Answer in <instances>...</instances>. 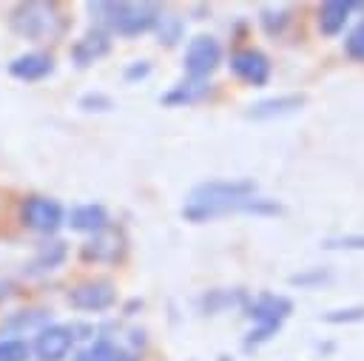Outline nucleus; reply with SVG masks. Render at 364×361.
<instances>
[{
	"instance_id": "obj_24",
	"label": "nucleus",
	"mask_w": 364,
	"mask_h": 361,
	"mask_svg": "<svg viewBox=\"0 0 364 361\" xmlns=\"http://www.w3.org/2000/svg\"><path fill=\"white\" fill-rule=\"evenodd\" d=\"M324 279H330L327 270H307V273H296V276H290V284L307 287V284H316V281H324Z\"/></svg>"
},
{
	"instance_id": "obj_13",
	"label": "nucleus",
	"mask_w": 364,
	"mask_h": 361,
	"mask_svg": "<svg viewBox=\"0 0 364 361\" xmlns=\"http://www.w3.org/2000/svg\"><path fill=\"white\" fill-rule=\"evenodd\" d=\"M108 48H111L108 34H102V31H88L82 40H77V45L71 48V57H74V63H77L80 68H85V65H91L94 60H100L102 54H108Z\"/></svg>"
},
{
	"instance_id": "obj_11",
	"label": "nucleus",
	"mask_w": 364,
	"mask_h": 361,
	"mask_svg": "<svg viewBox=\"0 0 364 361\" xmlns=\"http://www.w3.org/2000/svg\"><path fill=\"white\" fill-rule=\"evenodd\" d=\"M304 105V94H279L270 99H259L250 105L247 117L250 119H273V117H287Z\"/></svg>"
},
{
	"instance_id": "obj_4",
	"label": "nucleus",
	"mask_w": 364,
	"mask_h": 361,
	"mask_svg": "<svg viewBox=\"0 0 364 361\" xmlns=\"http://www.w3.org/2000/svg\"><path fill=\"white\" fill-rule=\"evenodd\" d=\"M222 63V45L208 37L199 34L188 43L185 48V71L191 74V80H208V74H213Z\"/></svg>"
},
{
	"instance_id": "obj_14",
	"label": "nucleus",
	"mask_w": 364,
	"mask_h": 361,
	"mask_svg": "<svg viewBox=\"0 0 364 361\" xmlns=\"http://www.w3.org/2000/svg\"><path fill=\"white\" fill-rule=\"evenodd\" d=\"M9 71H11L14 77H20V80H43L46 74L54 71V60H51L48 54H43V51H31V54L17 57V60L9 65Z\"/></svg>"
},
{
	"instance_id": "obj_8",
	"label": "nucleus",
	"mask_w": 364,
	"mask_h": 361,
	"mask_svg": "<svg viewBox=\"0 0 364 361\" xmlns=\"http://www.w3.org/2000/svg\"><path fill=\"white\" fill-rule=\"evenodd\" d=\"M230 71L239 80H245L247 85L259 88V85H267V80H270V60L259 48H242L230 57Z\"/></svg>"
},
{
	"instance_id": "obj_18",
	"label": "nucleus",
	"mask_w": 364,
	"mask_h": 361,
	"mask_svg": "<svg viewBox=\"0 0 364 361\" xmlns=\"http://www.w3.org/2000/svg\"><path fill=\"white\" fill-rule=\"evenodd\" d=\"M321 247H327V250H364V233L333 236V239H324Z\"/></svg>"
},
{
	"instance_id": "obj_2",
	"label": "nucleus",
	"mask_w": 364,
	"mask_h": 361,
	"mask_svg": "<svg viewBox=\"0 0 364 361\" xmlns=\"http://www.w3.org/2000/svg\"><path fill=\"white\" fill-rule=\"evenodd\" d=\"M88 11L100 23H108L117 34H142L154 28L162 17L156 3H88Z\"/></svg>"
},
{
	"instance_id": "obj_5",
	"label": "nucleus",
	"mask_w": 364,
	"mask_h": 361,
	"mask_svg": "<svg viewBox=\"0 0 364 361\" xmlns=\"http://www.w3.org/2000/svg\"><path fill=\"white\" fill-rule=\"evenodd\" d=\"M117 301V290L111 281L105 279H94V281H82L68 293V304L77 310H108Z\"/></svg>"
},
{
	"instance_id": "obj_19",
	"label": "nucleus",
	"mask_w": 364,
	"mask_h": 361,
	"mask_svg": "<svg viewBox=\"0 0 364 361\" xmlns=\"http://www.w3.org/2000/svg\"><path fill=\"white\" fill-rule=\"evenodd\" d=\"M321 321L327 324H355L364 321V307H344V310H330L321 316Z\"/></svg>"
},
{
	"instance_id": "obj_10",
	"label": "nucleus",
	"mask_w": 364,
	"mask_h": 361,
	"mask_svg": "<svg viewBox=\"0 0 364 361\" xmlns=\"http://www.w3.org/2000/svg\"><path fill=\"white\" fill-rule=\"evenodd\" d=\"M71 344H74V333L63 324H51L46 330H40V335L34 341V350L43 361H63L68 355Z\"/></svg>"
},
{
	"instance_id": "obj_6",
	"label": "nucleus",
	"mask_w": 364,
	"mask_h": 361,
	"mask_svg": "<svg viewBox=\"0 0 364 361\" xmlns=\"http://www.w3.org/2000/svg\"><path fill=\"white\" fill-rule=\"evenodd\" d=\"M293 313V301L279 293H262L253 301H247V316L262 327H282V321Z\"/></svg>"
},
{
	"instance_id": "obj_21",
	"label": "nucleus",
	"mask_w": 364,
	"mask_h": 361,
	"mask_svg": "<svg viewBox=\"0 0 364 361\" xmlns=\"http://www.w3.org/2000/svg\"><path fill=\"white\" fill-rule=\"evenodd\" d=\"M26 358H28L26 341H17V338L0 341V361H26Z\"/></svg>"
},
{
	"instance_id": "obj_26",
	"label": "nucleus",
	"mask_w": 364,
	"mask_h": 361,
	"mask_svg": "<svg viewBox=\"0 0 364 361\" xmlns=\"http://www.w3.org/2000/svg\"><path fill=\"white\" fill-rule=\"evenodd\" d=\"M3 293H6V287H3V284H0V298H3Z\"/></svg>"
},
{
	"instance_id": "obj_23",
	"label": "nucleus",
	"mask_w": 364,
	"mask_h": 361,
	"mask_svg": "<svg viewBox=\"0 0 364 361\" xmlns=\"http://www.w3.org/2000/svg\"><path fill=\"white\" fill-rule=\"evenodd\" d=\"M279 330L276 327H262V324H256L247 335H245V350H256L259 344H264V341H270L273 335H276Z\"/></svg>"
},
{
	"instance_id": "obj_9",
	"label": "nucleus",
	"mask_w": 364,
	"mask_h": 361,
	"mask_svg": "<svg viewBox=\"0 0 364 361\" xmlns=\"http://www.w3.org/2000/svg\"><path fill=\"white\" fill-rule=\"evenodd\" d=\"M125 253V236L117 227H102L100 233H94V239L88 244H82V259L85 262H117Z\"/></svg>"
},
{
	"instance_id": "obj_17",
	"label": "nucleus",
	"mask_w": 364,
	"mask_h": 361,
	"mask_svg": "<svg viewBox=\"0 0 364 361\" xmlns=\"http://www.w3.org/2000/svg\"><path fill=\"white\" fill-rule=\"evenodd\" d=\"M74 361H128L122 350H117L111 341H97L91 350H85L82 355H77Z\"/></svg>"
},
{
	"instance_id": "obj_12",
	"label": "nucleus",
	"mask_w": 364,
	"mask_h": 361,
	"mask_svg": "<svg viewBox=\"0 0 364 361\" xmlns=\"http://www.w3.org/2000/svg\"><path fill=\"white\" fill-rule=\"evenodd\" d=\"M353 9H364V3H341V0H327L318 9V28L324 34H338L344 28V23L350 20Z\"/></svg>"
},
{
	"instance_id": "obj_16",
	"label": "nucleus",
	"mask_w": 364,
	"mask_h": 361,
	"mask_svg": "<svg viewBox=\"0 0 364 361\" xmlns=\"http://www.w3.org/2000/svg\"><path fill=\"white\" fill-rule=\"evenodd\" d=\"M68 225L74 230H88V233H100L102 227H108V213L102 205H80L71 210Z\"/></svg>"
},
{
	"instance_id": "obj_20",
	"label": "nucleus",
	"mask_w": 364,
	"mask_h": 361,
	"mask_svg": "<svg viewBox=\"0 0 364 361\" xmlns=\"http://www.w3.org/2000/svg\"><path fill=\"white\" fill-rule=\"evenodd\" d=\"M290 23V14L287 11H273V9H262V26H264V31L267 34H279L284 26Z\"/></svg>"
},
{
	"instance_id": "obj_25",
	"label": "nucleus",
	"mask_w": 364,
	"mask_h": 361,
	"mask_svg": "<svg viewBox=\"0 0 364 361\" xmlns=\"http://www.w3.org/2000/svg\"><path fill=\"white\" fill-rule=\"evenodd\" d=\"M136 74H139V77H142V74H148V65L142 63V65H134V68L128 71V77H136Z\"/></svg>"
},
{
	"instance_id": "obj_1",
	"label": "nucleus",
	"mask_w": 364,
	"mask_h": 361,
	"mask_svg": "<svg viewBox=\"0 0 364 361\" xmlns=\"http://www.w3.org/2000/svg\"><path fill=\"white\" fill-rule=\"evenodd\" d=\"M228 213H256V216H273L282 213V205L276 199L259 196L256 185L250 179H210L191 190L188 202L182 205V216L188 222H208Z\"/></svg>"
},
{
	"instance_id": "obj_3",
	"label": "nucleus",
	"mask_w": 364,
	"mask_h": 361,
	"mask_svg": "<svg viewBox=\"0 0 364 361\" xmlns=\"http://www.w3.org/2000/svg\"><path fill=\"white\" fill-rule=\"evenodd\" d=\"M11 28L23 37H51L60 31V14L51 3H20L11 11Z\"/></svg>"
},
{
	"instance_id": "obj_22",
	"label": "nucleus",
	"mask_w": 364,
	"mask_h": 361,
	"mask_svg": "<svg viewBox=\"0 0 364 361\" xmlns=\"http://www.w3.org/2000/svg\"><path fill=\"white\" fill-rule=\"evenodd\" d=\"M344 48H347V54H350L353 60H361V63H364V23H358V26L347 34Z\"/></svg>"
},
{
	"instance_id": "obj_7",
	"label": "nucleus",
	"mask_w": 364,
	"mask_h": 361,
	"mask_svg": "<svg viewBox=\"0 0 364 361\" xmlns=\"http://www.w3.org/2000/svg\"><path fill=\"white\" fill-rule=\"evenodd\" d=\"M20 216H23V222H26L31 230H40V233H54V230L63 225V208H60L54 199H46V196H31V199H26Z\"/></svg>"
},
{
	"instance_id": "obj_15",
	"label": "nucleus",
	"mask_w": 364,
	"mask_h": 361,
	"mask_svg": "<svg viewBox=\"0 0 364 361\" xmlns=\"http://www.w3.org/2000/svg\"><path fill=\"white\" fill-rule=\"evenodd\" d=\"M210 94V82L208 80H188V82H179L173 85L168 94H162L159 99L165 105H191V102H199Z\"/></svg>"
}]
</instances>
